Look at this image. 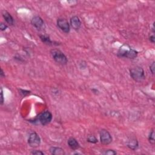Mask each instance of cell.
<instances>
[{
    "label": "cell",
    "instance_id": "cell-21",
    "mask_svg": "<svg viewBox=\"0 0 155 155\" xmlns=\"http://www.w3.org/2000/svg\"><path fill=\"white\" fill-rule=\"evenodd\" d=\"M4 94H3V90L2 87L1 88V101H0V103H1V105H3L4 104Z\"/></svg>",
    "mask_w": 155,
    "mask_h": 155
},
{
    "label": "cell",
    "instance_id": "cell-6",
    "mask_svg": "<svg viewBox=\"0 0 155 155\" xmlns=\"http://www.w3.org/2000/svg\"><path fill=\"white\" fill-rule=\"evenodd\" d=\"M101 143L104 145H109L112 142V137L110 133L106 129H102L99 132Z\"/></svg>",
    "mask_w": 155,
    "mask_h": 155
},
{
    "label": "cell",
    "instance_id": "cell-17",
    "mask_svg": "<svg viewBox=\"0 0 155 155\" xmlns=\"http://www.w3.org/2000/svg\"><path fill=\"white\" fill-rule=\"evenodd\" d=\"M104 154L106 155H115L117 154V152L113 150H108L107 151L104 152Z\"/></svg>",
    "mask_w": 155,
    "mask_h": 155
},
{
    "label": "cell",
    "instance_id": "cell-18",
    "mask_svg": "<svg viewBox=\"0 0 155 155\" xmlns=\"http://www.w3.org/2000/svg\"><path fill=\"white\" fill-rule=\"evenodd\" d=\"M31 154L33 155H44V153L40 150H33L31 152Z\"/></svg>",
    "mask_w": 155,
    "mask_h": 155
},
{
    "label": "cell",
    "instance_id": "cell-16",
    "mask_svg": "<svg viewBox=\"0 0 155 155\" xmlns=\"http://www.w3.org/2000/svg\"><path fill=\"white\" fill-rule=\"evenodd\" d=\"M87 142H89L90 143H92V144H96L98 143L97 138L93 135L89 136L87 139Z\"/></svg>",
    "mask_w": 155,
    "mask_h": 155
},
{
    "label": "cell",
    "instance_id": "cell-2",
    "mask_svg": "<svg viewBox=\"0 0 155 155\" xmlns=\"http://www.w3.org/2000/svg\"><path fill=\"white\" fill-rule=\"evenodd\" d=\"M130 75L131 78L136 82H142L145 78L144 69L139 66L131 68L130 70Z\"/></svg>",
    "mask_w": 155,
    "mask_h": 155
},
{
    "label": "cell",
    "instance_id": "cell-19",
    "mask_svg": "<svg viewBox=\"0 0 155 155\" xmlns=\"http://www.w3.org/2000/svg\"><path fill=\"white\" fill-rule=\"evenodd\" d=\"M20 93L23 95V96H27L28 95H29L30 93V91H29V90H22V89H20Z\"/></svg>",
    "mask_w": 155,
    "mask_h": 155
},
{
    "label": "cell",
    "instance_id": "cell-9",
    "mask_svg": "<svg viewBox=\"0 0 155 155\" xmlns=\"http://www.w3.org/2000/svg\"><path fill=\"white\" fill-rule=\"evenodd\" d=\"M71 24L72 27L75 30H78L81 26V22L77 16H72L71 19Z\"/></svg>",
    "mask_w": 155,
    "mask_h": 155
},
{
    "label": "cell",
    "instance_id": "cell-8",
    "mask_svg": "<svg viewBox=\"0 0 155 155\" xmlns=\"http://www.w3.org/2000/svg\"><path fill=\"white\" fill-rule=\"evenodd\" d=\"M58 27L64 33H68L71 30L69 23L64 18H59L57 20Z\"/></svg>",
    "mask_w": 155,
    "mask_h": 155
},
{
    "label": "cell",
    "instance_id": "cell-3",
    "mask_svg": "<svg viewBox=\"0 0 155 155\" xmlns=\"http://www.w3.org/2000/svg\"><path fill=\"white\" fill-rule=\"evenodd\" d=\"M50 54L57 63L61 65H65L68 62L67 57L61 50L58 49H52L50 51Z\"/></svg>",
    "mask_w": 155,
    "mask_h": 155
},
{
    "label": "cell",
    "instance_id": "cell-20",
    "mask_svg": "<svg viewBox=\"0 0 155 155\" xmlns=\"http://www.w3.org/2000/svg\"><path fill=\"white\" fill-rule=\"evenodd\" d=\"M154 67H155L154 61H153L150 65V71H151V72L153 75H154Z\"/></svg>",
    "mask_w": 155,
    "mask_h": 155
},
{
    "label": "cell",
    "instance_id": "cell-7",
    "mask_svg": "<svg viewBox=\"0 0 155 155\" xmlns=\"http://www.w3.org/2000/svg\"><path fill=\"white\" fill-rule=\"evenodd\" d=\"M31 24L33 27H35L37 30H39L44 28V22L39 16H33L31 20Z\"/></svg>",
    "mask_w": 155,
    "mask_h": 155
},
{
    "label": "cell",
    "instance_id": "cell-4",
    "mask_svg": "<svg viewBox=\"0 0 155 155\" xmlns=\"http://www.w3.org/2000/svg\"><path fill=\"white\" fill-rule=\"evenodd\" d=\"M52 114L49 111H44L40 113L35 122L37 121L43 126H46L52 120Z\"/></svg>",
    "mask_w": 155,
    "mask_h": 155
},
{
    "label": "cell",
    "instance_id": "cell-15",
    "mask_svg": "<svg viewBox=\"0 0 155 155\" xmlns=\"http://www.w3.org/2000/svg\"><path fill=\"white\" fill-rule=\"evenodd\" d=\"M148 141L150 144L154 145L155 144V139H154V130H151L148 136Z\"/></svg>",
    "mask_w": 155,
    "mask_h": 155
},
{
    "label": "cell",
    "instance_id": "cell-22",
    "mask_svg": "<svg viewBox=\"0 0 155 155\" xmlns=\"http://www.w3.org/2000/svg\"><path fill=\"white\" fill-rule=\"evenodd\" d=\"M7 26L6 24H5L4 23H1V24H0V29H1V31H4L7 29Z\"/></svg>",
    "mask_w": 155,
    "mask_h": 155
},
{
    "label": "cell",
    "instance_id": "cell-11",
    "mask_svg": "<svg viewBox=\"0 0 155 155\" xmlns=\"http://www.w3.org/2000/svg\"><path fill=\"white\" fill-rule=\"evenodd\" d=\"M67 144L68 147L73 150H78L80 147L79 144L78 143L77 140L74 138V137H70V138L68 140Z\"/></svg>",
    "mask_w": 155,
    "mask_h": 155
},
{
    "label": "cell",
    "instance_id": "cell-13",
    "mask_svg": "<svg viewBox=\"0 0 155 155\" xmlns=\"http://www.w3.org/2000/svg\"><path fill=\"white\" fill-rule=\"evenodd\" d=\"M49 150L50 153L54 155H64L65 154L62 148L58 147H51L50 148Z\"/></svg>",
    "mask_w": 155,
    "mask_h": 155
},
{
    "label": "cell",
    "instance_id": "cell-14",
    "mask_svg": "<svg viewBox=\"0 0 155 155\" xmlns=\"http://www.w3.org/2000/svg\"><path fill=\"white\" fill-rule=\"evenodd\" d=\"M40 39L42 41L43 43H45L46 44H47V45H53L54 43V42H53L52 41H51L50 38L47 36V35H41L40 36Z\"/></svg>",
    "mask_w": 155,
    "mask_h": 155
},
{
    "label": "cell",
    "instance_id": "cell-1",
    "mask_svg": "<svg viewBox=\"0 0 155 155\" xmlns=\"http://www.w3.org/2000/svg\"><path fill=\"white\" fill-rule=\"evenodd\" d=\"M137 51L131 48L128 45L124 44L120 47L118 51V56L121 58H126L129 59H134L137 56Z\"/></svg>",
    "mask_w": 155,
    "mask_h": 155
},
{
    "label": "cell",
    "instance_id": "cell-12",
    "mask_svg": "<svg viewBox=\"0 0 155 155\" xmlns=\"http://www.w3.org/2000/svg\"><path fill=\"white\" fill-rule=\"evenodd\" d=\"M138 141L135 137H131L127 143V147L132 150H136L138 148Z\"/></svg>",
    "mask_w": 155,
    "mask_h": 155
},
{
    "label": "cell",
    "instance_id": "cell-23",
    "mask_svg": "<svg viewBox=\"0 0 155 155\" xmlns=\"http://www.w3.org/2000/svg\"><path fill=\"white\" fill-rule=\"evenodd\" d=\"M149 40H150V41L152 43H154V42H155V37H154V35H152L150 36Z\"/></svg>",
    "mask_w": 155,
    "mask_h": 155
},
{
    "label": "cell",
    "instance_id": "cell-24",
    "mask_svg": "<svg viewBox=\"0 0 155 155\" xmlns=\"http://www.w3.org/2000/svg\"><path fill=\"white\" fill-rule=\"evenodd\" d=\"M0 76H1V78H4L5 77V73H4L3 70L2 68H1V73H0Z\"/></svg>",
    "mask_w": 155,
    "mask_h": 155
},
{
    "label": "cell",
    "instance_id": "cell-5",
    "mask_svg": "<svg viewBox=\"0 0 155 155\" xmlns=\"http://www.w3.org/2000/svg\"><path fill=\"white\" fill-rule=\"evenodd\" d=\"M29 145L33 148H36L40 146L41 144V138L36 132H32L30 134L28 139Z\"/></svg>",
    "mask_w": 155,
    "mask_h": 155
},
{
    "label": "cell",
    "instance_id": "cell-10",
    "mask_svg": "<svg viewBox=\"0 0 155 155\" xmlns=\"http://www.w3.org/2000/svg\"><path fill=\"white\" fill-rule=\"evenodd\" d=\"M2 15L3 16V18L4 19V20L6 21V22L10 25V26H13L14 24V19L12 17V16L10 15V13H9L6 10H3L2 11Z\"/></svg>",
    "mask_w": 155,
    "mask_h": 155
}]
</instances>
